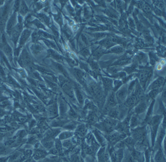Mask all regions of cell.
I'll return each instance as SVG.
<instances>
[{
	"mask_svg": "<svg viewBox=\"0 0 166 162\" xmlns=\"http://www.w3.org/2000/svg\"><path fill=\"white\" fill-rule=\"evenodd\" d=\"M119 122L117 119L108 117L101 119L100 122L97 123L94 126L99 131L104 133L105 134H108L115 131V128Z\"/></svg>",
	"mask_w": 166,
	"mask_h": 162,
	"instance_id": "obj_1",
	"label": "cell"
},
{
	"mask_svg": "<svg viewBox=\"0 0 166 162\" xmlns=\"http://www.w3.org/2000/svg\"><path fill=\"white\" fill-rule=\"evenodd\" d=\"M132 114H130L127 115V117L122 120L121 122H119L118 124L116 126L115 128V131L121 133H124L127 135V136H130V122L131 119V116Z\"/></svg>",
	"mask_w": 166,
	"mask_h": 162,
	"instance_id": "obj_2",
	"label": "cell"
},
{
	"mask_svg": "<svg viewBox=\"0 0 166 162\" xmlns=\"http://www.w3.org/2000/svg\"><path fill=\"white\" fill-rule=\"evenodd\" d=\"M104 135H106L104 136V137L111 144V146L116 145L118 142L124 140L125 138L128 137L126 134L121 133L117 131H115V130L113 132H112L111 133Z\"/></svg>",
	"mask_w": 166,
	"mask_h": 162,
	"instance_id": "obj_3",
	"label": "cell"
},
{
	"mask_svg": "<svg viewBox=\"0 0 166 162\" xmlns=\"http://www.w3.org/2000/svg\"><path fill=\"white\" fill-rule=\"evenodd\" d=\"M117 101L116 100V96L114 92H111L109 94L107 100L106 102L105 105L104 106L103 109V114L107 115L108 112L112 108L115 107L117 104Z\"/></svg>",
	"mask_w": 166,
	"mask_h": 162,
	"instance_id": "obj_4",
	"label": "cell"
},
{
	"mask_svg": "<svg viewBox=\"0 0 166 162\" xmlns=\"http://www.w3.org/2000/svg\"><path fill=\"white\" fill-rule=\"evenodd\" d=\"M128 94V89L126 86L121 87L115 94L117 103L122 104L126 100Z\"/></svg>",
	"mask_w": 166,
	"mask_h": 162,
	"instance_id": "obj_5",
	"label": "cell"
},
{
	"mask_svg": "<svg viewBox=\"0 0 166 162\" xmlns=\"http://www.w3.org/2000/svg\"><path fill=\"white\" fill-rule=\"evenodd\" d=\"M98 162H111L109 151L106 150V146L101 147L97 152Z\"/></svg>",
	"mask_w": 166,
	"mask_h": 162,
	"instance_id": "obj_6",
	"label": "cell"
},
{
	"mask_svg": "<svg viewBox=\"0 0 166 162\" xmlns=\"http://www.w3.org/2000/svg\"><path fill=\"white\" fill-rule=\"evenodd\" d=\"M88 126L87 124L80 123L75 129L74 135L79 137L82 138L86 137L88 133Z\"/></svg>",
	"mask_w": 166,
	"mask_h": 162,
	"instance_id": "obj_7",
	"label": "cell"
},
{
	"mask_svg": "<svg viewBox=\"0 0 166 162\" xmlns=\"http://www.w3.org/2000/svg\"><path fill=\"white\" fill-rule=\"evenodd\" d=\"M147 99L148 98H144V97L142 98L135 108L134 113L139 115L146 111L148 106Z\"/></svg>",
	"mask_w": 166,
	"mask_h": 162,
	"instance_id": "obj_8",
	"label": "cell"
},
{
	"mask_svg": "<svg viewBox=\"0 0 166 162\" xmlns=\"http://www.w3.org/2000/svg\"><path fill=\"white\" fill-rule=\"evenodd\" d=\"M86 124L89 126H94L98 121V116L97 115V112L90 111L87 116L85 119Z\"/></svg>",
	"mask_w": 166,
	"mask_h": 162,
	"instance_id": "obj_9",
	"label": "cell"
},
{
	"mask_svg": "<svg viewBox=\"0 0 166 162\" xmlns=\"http://www.w3.org/2000/svg\"><path fill=\"white\" fill-rule=\"evenodd\" d=\"M92 133L95 137L97 141L100 143V145H101L102 147H105L106 146V142L105 137L103 136V134H102L100 131L97 128L94 129L92 130Z\"/></svg>",
	"mask_w": 166,
	"mask_h": 162,
	"instance_id": "obj_10",
	"label": "cell"
},
{
	"mask_svg": "<svg viewBox=\"0 0 166 162\" xmlns=\"http://www.w3.org/2000/svg\"><path fill=\"white\" fill-rule=\"evenodd\" d=\"M102 82H103V87H104V92L106 93L111 91L113 88V82L112 79L109 78H102Z\"/></svg>",
	"mask_w": 166,
	"mask_h": 162,
	"instance_id": "obj_11",
	"label": "cell"
},
{
	"mask_svg": "<svg viewBox=\"0 0 166 162\" xmlns=\"http://www.w3.org/2000/svg\"><path fill=\"white\" fill-rule=\"evenodd\" d=\"M22 30V26L21 24H19L16 26L14 29H12L11 33V38L13 40V42L15 44L17 43V41L18 40V38L20 36V33L21 32Z\"/></svg>",
	"mask_w": 166,
	"mask_h": 162,
	"instance_id": "obj_12",
	"label": "cell"
},
{
	"mask_svg": "<svg viewBox=\"0 0 166 162\" xmlns=\"http://www.w3.org/2000/svg\"><path fill=\"white\" fill-rule=\"evenodd\" d=\"M141 124V119H139L138 115L136 114H132L131 116L130 122V126L131 129L136 128L139 126Z\"/></svg>",
	"mask_w": 166,
	"mask_h": 162,
	"instance_id": "obj_13",
	"label": "cell"
},
{
	"mask_svg": "<svg viewBox=\"0 0 166 162\" xmlns=\"http://www.w3.org/2000/svg\"><path fill=\"white\" fill-rule=\"evenodd\" d=\"M164 82H165V79H164V78L162 77H159L150 85L149 89L151 91L152 89H160L161 87H162Z\"/></svg>",
	"mask_w": 166,
	"mask_h": 162,
	"instance_id": "obj_14",
	"label": "cell"
},
{
	"mask_svg": "<svg viewBox=\"0 0 166 162\" xmlns=\"http://www.w3.org/2000/svg\"><path fill=\"white\" fill-rule=\"evenodd\" d=\"M131 152V155L135 159V161L138 162H143V154L140 151L136 150L135 148L129 151Z\"/></svg>",
	"mask_w": 166,
	"mask_h": 162,
	"instance_id": "obj_15",
	"label": "cell"
},
{
	"mask_svg": "<svg viewBox=\"0 0 166 162\" xmlns=\"http://www.w3.org/2000/svg\"><path fill=\"white\" fill-rule=\"evenodd\" d=\"M157 135V136L156 144L157 145V146H160L165 135V129L163 128L162 126L158 128Z\"/></svg>",
	"mask_w": 166,
	"mask_h": 162,
	"instance_id": "obj_16",
	"label": "cell"
},
{
	"mask_svg": "<svg viewBox=\"0 0 166 162\" xmlns=\"http://www.w3.org/2000/svg\"><path fill=\"white\" fill-rule=\"evenodd\" d=\"M31 32L28 30L24 31L22 34L20 40V46H22L26 43L30 35Z\"/></svg>",
	"mask_w": 166,
	"mask_h": 162,
	"instance_id": "obj_17",
	"label": "cell"
},
{
	"mask_svg": "<svg viewBox=\"0 0 166 162\" xmlns=\"http://www.w3.org/2000/svg\"><path fill=\"white\" fill-rule=\"evenodd\" d=\"M75 91L76 94L77 98V101L79 102V103L81 105H83L84 104V98L81 92L80 91V89L76 86L75 87Z\"/></svg>",
	"mask_w": 166,
	"mask_h": 162,
	"instance_id": "obj_18",
	"label": "cell"
},
{
	"mask_svg": "<svg viewBox=\"0 0 166 162\" xmlns=\"http://www.w3.org/2000/svg\"><path fill=\"white\" fill-rule=\"evenodd\" d=\"M74 135V132L71 131H65V132H62L60 135V140H66V139H69L70 138L73 137Z\"/></svg>",
	"mask_w": 166,
	"mask_h": 162,
	"instance_id": "obj_19",
	"label": "cell"
},
{
	"mask_svg": "<svg viewBox=\"0 0 166 162\" xmlns=\"http://www.w3.org/2000/svg\"><path fill=\"white\" fill-rule=\"evenodd\" d=\"M79 151L72 154L70 157L71 162H84L83 159L78 153Z\"/></svg>",
	"mask_w": 166,
	"mask_h": 162,
	"instance_id": "obj_20",
	"label": "cell"
},
{
	"mask_svg": "<svg viewBox=\"0 0 166 162\" xmlns=\"http://www.w3.org/2000/svg\"><path fill=\"white\" fill-rule=\"evenodd\" d=\"M74 75L75 77L76 78V79L80 81L81 83H84V78L83 77L84 76V73L83 72L80 71L79 70L76 69L74 71Z\"/></svg>",
	"mask_w": 166,
	"mask_h": 162,
	"instance_id": "obj_21",
	"label": "cell"
},
{
	"mask_svg": "<svg viewBox=\"0 0 166 162\" xmlns=\"http://www.w3.org/2000/svg\"><path fill=\"white\" fill-rule=\"evenodd\" d=\"M80 123L76 121H72L70 122L67 123L65 126V128L68 131H73L76 129L77 127Z\"/></svg>",
	"mask_w": 166,
	"mask_h": 162,
	"instance_id": "obj_22",
	"label": "cell"
},
{
	"mask_svg": "<svg viewBox=\"0 0 166 162\" xmlns=\"http://www.w3.org/2000/svg\"><path fill=\"white\" fill-rule=\"evenodd\" d=\"M116 158L117 162H121L124 157V148H117V150H115Z\"/></svg>",
	"mask_w": 166,
	"mask_h": 162,
	"instance_id": "obj_23",
	"label": "cell"
},
{
	"mask_svg": "<svg viewBox=\"0 0 166 162\" xmlns=\"http://www.w3.org/2000/svg\"><path fill=\"white\" fill-rule=\"evenodd\" d=\"M31 50L35 54H39L43 51V47L39 43H36L31 47Z\"/></svg>",
	"mask_w": 166,
	"mask_h": 162,
	"instance_id": "obj_24",
	"label": "cell"
},
{
	"mask_svg": "<svg viewBox=\"0 0 166 162\" xmlns=\"http://www.w3.org/2000/svg\"><path fill=\"white\" fill-rule=\"evenodd\" d=\"M154 161L156 162H165V158H164L163 152L161 149H159L156 153L154 157Z\"/></svg>",
	"mask_w": 166,
	"mask_h": 162,
	"instance_id": "obj_25",
	"label": "cell"
},
{
	"mask_svg": "<svg viewBox=\"0 0 166 162\" xmlns=\"http://www.w3.org/2000/svg\"><path fill=\"white\" fill-rule=\"evenodd\" d=\"M122 162H136L135 159L132 157L131 155V152L129 151V149L127 151V154L125 152V155L124 154L123 159H122Z\"/></svg>",
	"mask_w": 166,
	"mask_h": 162,
	"instance_id": "obj_26",
	"label": "cell"
},
{
	"mask_svg": "<svg viewBox=\"0 0 166 162\" xmlns=\"http://www.w3.org/2000/svg\"><path fill=\"white\" fill-rule=\"evenodd\" d=\"M16 16L15 14H14L10 19L8 21V25H7V31L8 33H11L12 30V27L14 26V24L15 23Z\"/></svg>",
	"mask_w": 166,
	"mask_h": 162,
	"instance_id": "obj_27",
	"label": "cell"
},
{
	"mask_svg": "<svg viewBox=\"0 0 166 162\" xmlns=\"http://www.w3.org/2000/svg\"><path fill=\"white\" fill-rule=\"evenodd\" d=\"M62 146L65 148H71L73 146H75L74 145V143L73 142L72 139H66L65 141L62 143Z\"/></svg>",
	"mask_w": 166,
	"mask_h": 162,
	"instance_id": "obj_28",
	"label": "cell"
},
{
	"mask_svg": "<svg viewBox=\"0 0 166 162\" xmlns=\"http://www.w3.org/2000/svg\"><path fill=\"white\" fill-rule=\"evenodd\" d=\"M100 44H101L102 46H103L104 47L108 48L110 47L113 46L114 45L113 42L110 38L106 39V40H104L100 42Z\"/></svg>",
	"mask_w": 166,
	"mask_h": 162,
	"instance_id": "obj_29",
	"label": "cell"
},
{
	"mask_svg": "<svg viewBox=\"0 0 166 162\" xmlns=\"http://www.w3.org/2000/svg\"><path fill=\"white\" fill-rule=\"evenodd\" d=\"M104 51L101 48H98L94 51L93 56L96 59H98L102 55Z\"/></svg>",
	"mask_w": 166,
	"mask_h": 162,
	"instance_id": "obj_30",
	"label": "cell"
},
{
	"mask_svg": "<svg viewBox=\"0 0 166 162\" xmlns=\"http://www.w3.org/2000/svg\"><path fill=\"white\" fill-rule=\"evenodd\" d=\"M160 89H155L151 90V91L148 94V97L150 98H154L156 96L159 92Z\"/></svg>",
	"mask_w": 166,
	"mask_h": 162,
	"instance_id": "obj_31",
	"label": "cell"
},
{
	"mask_svg": "<svg viewBox=\"0 0 166 162\" xmlns=\"http://www.w3.org/2000/svg\"><path fill=\"white\" fill-rule=\"evenodd\" d=\"M20 13L22 15H25L28 11V8L27 6H26L25 2L22 3L21 6H20Z\"/></svg>",
	"mask_w": 166,
	"mask_h": 162,
	"instance_id": "obj_32",
	"label": "cell"
},
{
	"mask_svg": "<svg viewBox=\"0 0 166 162\" xmlns=\"http://www.w3.org/2000/svg\"><path fill=\"white\" fill-rule=\"evenodd\" d=\"M124 49L121 46H116L110 50V52L112 53H119L123 52Z\"/></svg>",
	"mask_w": 166,
	"mask_h": 162,
	"instance_id": "obj_33",
	"label": "cell"
},
{
	"mask_svg": "<svg viewBox=\"0 0 166 162\" xmlns=\"http://www.w3.org/2000/svg\"><path fill=\"white\" fill-rule=\"evenodd\" d=\"M130 61V59H128V58H123V59H121V60L117 62L116 64L118 66H122V65H125L128 64Z\"/></svg>",
	"mask_w": 166,
	"mask_h": 162,
	"instance_id": "obj_34",
	"label": "cell"
},
{
	"mask_svg": "<svg viewBox=\"0 0 166 162\" xmlns=\"http://www.w3.org/2000/svg\"><path fill=\"white\" fill-rule=\"evenodd\" d=\"M121 81H119V80H115V82L113 83V86H114V88H113V91H117V89L121 87V86L122 85Z\"/></svg>",
	"mask_w": 166,
	"mask_h": 162,
	"instance_id": "obj_35",
	"label": "cell"
},
{
	"mask_svg": "<svg viewBox=\"0 0 166 162\" xmlns=\"http://www.w3.org/2000/svg\"><path fill=\"white\" fill-rule=\"evenodd\" d=\"M69 115L72 118H74L75 119L78 118V116L77 115V113L72 108H71L70 110L69 111Z\"/></svg>",
	"mask_w": 166,
	"mask_h": 162,
	"instance_id": "obj_36",
	"label": "cell"
},
{
	"mask_svg": "<svg viewBox=\"0 0 166 162\" xmlns=\"http://www.w3.org/2000/svg\"><path fill=\"white\" fill-rule=\"evenodd\" d=\"M118 69L119 68H118L114 67L110 68H108V70H107V71L109 72V73H111V74H116L117 73V72L118 71Z\"/></svg>",
	"mask_w": 166,
	"mask_h": 162,
	"instance_id": "obj_37",
	"label": "cell"
},
{
	"mask_svg": "<svg viewBox=\"0 0 166 162\" xmlns=\"http://www.w3.org/2000/svg\"><path fill=\"white\" fill-rule=\"evenodd\" d=\"M143 9L147 13H151V11H152V9H151L150 6L146 3L144 4Z\"/></svg>",
	"mask_w": 166,
	"mask_h": 162,
	"instance_id": "obj_38",
	"label": "cell"
},
{
	"mask_svg": "<svg viewBox=\"0 0 166 162\" xmlns=\"http://www.w3.org/2000/svg\"><path fill=\"white\" fill-rule=\"evenodd\" d=\"M145 157L146 159V162H150V158H151V152L148 149H147L145 151Z\"/></svg>",
	"mask_w": 166,
	"mask_h": 162,
	"instance_id": "obj_39",
	"label": "cell"
},
{
	"mask_svg": "<svg viewBox=\"0 0 166 162\" xmlns=\"http://www.w3.org/2000/svg\"><path fill=\"white\" fill-rule=\"evenodd\" d=\"M39 18H40L42 21L45 22V23H48V21H48L49 19H48V17H46L44 15H39Z\"/></svg>",
	"mask_w": 166,
	"mask_h": 162,
	"instance_id": "obj_40",
	"label": "cell"
},
{
	"mask_svg": "<svg viewBox=\"0 0 166 162\" xmlns=\"http://www.w3.org/2000/svg\"><path fill=\"white\" fill-rule=\"evenodd\" d=\"M135 70H136V68L133 67H128L125 68V71L127 72L128 73H132L133 71H135Z\"/></svg>",
	"mask_w": 166,
	"mask_h": 162,
	"instance_id": "obj_41",
	"label": "cell"
},
{
	"mask_svg": "<svg viewBox=\"0 0 166 162\" xmlns=\"http://www.w3.org/2000/svg\"><path fill=\"white\" fill-rule=\"evenodd\" d=\"M157 6L161 10H165V5H164V3H163L162 2H158V3H157Z\"/></svg>",
	"mask_w": 166,
	"mask_h": 162,
	"instance_id": "obj_42",
	"label": "cell"
},
{
	"mask_svg": "<svg viewBox=\"0 0 166 162\" xmlns=\"http://www.w3.org/2000/svg\"><path fill=\"white\" fill-rule=\"evenodd\" d=\"M34 23H35V25H36L38 27H39V28H45L44 26H43L41 22H39L38 21H37L36 20V21H35Z\"/></svg>",
	"mask_w": 166,
	"mask_h": 162,
	"instance_id": "obj_43",
	"label": "cell"
},
{
	"mask_svg": "<svg viewBox=\"0 0 166 162\" xmlns=\"http://www.w3.org/2000/svg\"><path fill=\"white\" fill-rule=\"evenodd\" d=\"M157 70H161V68H162L161 65H158V66H157Z\"/></svg>",
	"mask_w": 166,
	"mask_h": 162,
	"instance_id": "obj_44",
	"label": "cell"
},
{
	"mask_svg": "<svg viewBox=\"0 0 166 162\" xmlns=\"http://www.w3.org/2000/svg\"><path fill=\"white\" fill-rule=\"evenodd\" d=\"M151 162H154V161H153V159H152V160H151Z\"/></svg>",
	"mask_w": 166,
	"mask_h": 162,
	"instance_id": "obj_45",
	"label": "cell"
}]
</instances>
